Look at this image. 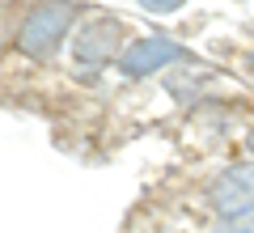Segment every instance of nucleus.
<instances>
[{
	"mask_svg": "<svg viewBox=\"0 0 254 233\" xmlns=\"http://www.w3.org/2000/svg\"><path fill=\"white\" fill-rule=\"evenodd\" d=\"M246 149H250V157H254V127H250V136H246Z\"/></svg>",
	"mask_w": 254,
	"mask_h": 233,
	"instance_id": "8",
	"label": "nucleus"
},
{
	"mask_svg": "<svg viewBox=\"0 0 254 233\" xmlns=\"http://www.w3.org/2000/svg\"><path fill=\"white\" fill-rule=\"evenodd\" d=\"M208 204H212V212H216L220 221H225V216L254 212V157L229 165V170H220L216 178H212Z\"/></svg>",
	"mask_w": 254,
	"mask_h": 233,
	"instance_id": "2",
	"label": "nucleus"
},
{
	"mask_svg": "<svg viewBox=\"0 0 254 233\" xmlns=\"http://www.w3.org/2000/svg\"><path fill=\"white\" fill-rule=\"evenodd\" d=\"M76 13H81L76 0H43V4H34L17 26V47L30 60H51L55 47L64 43V34L72 30Z\"/></svg>",
	"mask_w": 254,
	"mask_h": 233,
	"instance_id": "1",
	"label": "nucleus"
},
{
	"mask_svg": "<svg viewBox=\"0 0 254 233\" xmlns=\"http://www.w3.org/2000/svg\"><path fill=\"white\" fill-rule=\"evenodd\" d=\"M246 68H250V77H254V55H250V60H246Z\"/></svg>",
	"mask_w": 254,
	"mask_h": 233,
	"instance_id": "9",
	"label": "nucleus"
},
{
	"mask_svg": "<svg viewBox=\"0 0 254 233\" xmlns=\"http://www.w3.org/2000/svg\"><path fill=\"white\" fill-rule=\"evenodd\" d=\"M216 233H254V212H242V216H225L216 225Z\"/></svg>",
	"mask_w": 254,
	"mask_h": 233,
	"instance_id": "6",
	"label": "nucleus"
},
{
	"mask_svg": "<svg viewBox=\"0 0 254 233\" xmlns=\"http://www.w3.org/2000/svg\"><path fill=\"white\" fill-rule=\"evenodd\" d=\"M212 81H216V72H212V68L187 64V68H178V72H174V77H170L165 85H170V93L182 102V106H195V102L203 98V89H212Z\"/></svg>",
	"mask_w": 254,
	"mask_h": 233,
	"instance_id": "5",
	"label": "nucleus"
},
{
	"mask_svg": "<svg viewBox=\"0 0 254 233\" xmlns=\"http://www.w3.org/2000/svg\"><path fill=\"white\" fill-rule=\"evenodd\" d=\"M140 9H148V13H178L187 0H136Z\"/></svg>",
	"mask_w": 254,
	"mask_h": 233,
	"instance_id": "7",
	"label": "nucleus"
},
{
	"mask_svg": "<svg viewBox=\"0 0 254 233\" xmlns=\"http://www.w3.org/2000/svg\"><path fill=\"white\" fill-rule=\"evenodd\" d=\"M119 43H123V21L119 17H89L76 30V60L89 64V68H102L119 55Z\"/></svg>",
	"mask_w": 254,
	"mask_h": 233,
	"instance_id": "3",
	"label": "nucleus"
},
{
	"mask_svg": "<svg viewBox=\"0 0 254 233\" xmlns=\"http://www.w3.org/2000/svg\"><path fill=\"white\" fill-rule=\"evenodd\" d=\"M115 60H119V68L127 77H153V72H161V68H170V64L182 60V47L174 38H140V43L123 47Z\"/></svg>",
	"mask_w": 254,
	"mask_h": 233,
	"instance_id": "4",
	"label": "nucleus"
}]
</instances>
